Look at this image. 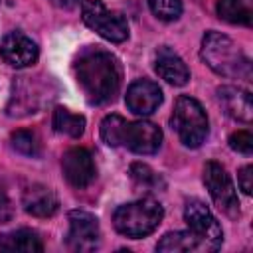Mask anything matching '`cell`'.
<instances>
[{"mask_svg":"<svg viewBox=\"0 0 253 253\" xmlns=\"http://www.w3.org/2000/svg\"><path fill=\"white\" fill-rule=\"evenodd\" d=\"M77 83L93 105H103L115 99L121 87V65L119 59L105 49L91 47L75 61Z\"/></svg>","mask_w":253,"mask_h":253,"instance_id":"cell-1","label":"cell"},{"mask_svg":"<svg viewBox=\"0 0 253 253\" xmlns=\"http://www.w3.org/2000/svg\"><path fill=\"white\" fill-rule=\"evenodd\" d=\"M200 55L208 63V67L213 69L217 75L239 77V79L251 77V61L227 36L219 32L204 34Z\"/></svg>","mask_w":253,"mask_h":253,"instance_id":"cell-2","label":"cell"},{"mask_svg":"<svg viewBox=\"0 0 253 253\" xmlns=\"http://www.w3.org/2000/svg\"><path fill=\"white\" fill-rule=\"evenodd\" d=\"M164 217V210L154 200H136L123 204L113 213V225L126 237H144L152 233Z\"/></svg>","mask_w":253,"mask_h":253,"instance_id":"cell-3","label":"cell"},{"mask_svg":"<svg viewBox=\"0 0 253 253\" xmlns=\"http://www.w3.org/2000/svg\"><path fill=\"white\" fill-rule=\"evenodd\" d=\"M172 126L184 146L198 148L208 136V117L204 107L188 95L178 97L172 113Z\"/></svg>","mask_w":253,"mask_h":253,"instance_id":"cell-4","label":"cell"},{"mask_svg":"<svg viewBox=\"0 0 253 253\" xmlns=\"http://www.w3.org/2000/svg\"><path fill=\"white\" fill-rule=\"evenodd\" d=\"M83 22L99 36L113 43H121L128 38V22L121 12L107 10L101 0H85L81 4Z\"/></svg>","mask_w":253,"mask_h":253,"instance_id":"cell-5","label":"cell"},{"mask_svg":"<svg viewBox=\"0 0 253 253\" xmlns=\"http://www.w3.org/2000/svg\"><path fill=\"white\" fill-rule=\"evenodd\" d=\"M184 219L188 223V231L196 237L200 249H217L223 243V231L217 219L211 215L206 204L200 200H190L184 210Z\"/></svg>","mask_w":253,"mask_h":253,"instance_id":"cell-6","label":"cell"},{"mask_svg":"<svg viewBox=\"0 0 253 253\" xmlns=\"http://www.w3.org/2000/svg\"><path fill=\"white\" fill-rule=\"evenodd\" d=\"M204 184L213 200V204L227 213L229 217H235L239 213V202H237V194L235 188L231 184L229 174L225 172V168L219 162H206L204 166Z\"/></svg>","mask_w":253,"mask_h":253,"instance_id":"cell-7","label":"cell"},{"mask_svg":"<svg viewBox=\"0 0 253 253\" xmlns=\"http://www.w3.org/2000/svg\"><path fill=\"white\" fill-rule=\"evenodd\" d=\"M69 231H67V247L71 251L87 253L99 247V221L93 213L83 210H73L67 215Z\"/></svg>","mask_w":253,"mask_h":253,"instance_id":"cell-8","label":"cell"},{"mask_svg":"<svg viewBox=\"0 0 253 253\" xmlns=\"http://www.w3.org/2000/svg\"><path fill=\"white\" fill-rule=\"evenodd\" d=\"M61 168H63L65 180L73 188H79V190L81 188H87L95 180V174H97V168H95V162H93L91 152L87 148H81V146L69 148L63 154Z\"/></svg>","mask_w":253,"mask_h":253,"instance_id":"cell-9","label":"cell"},{"mask_svg":"<svg viewBox=\"0 0 253 253\" xmlns=\"http://www.w3.org/2000/svg\"><path fill=\"white\" fill-rule=\"evenodd\" d=\"M162 130L150 121L126 123L123 144L136 154H154L160 148Z\"/></svg>","mask_w":253,"mask_h":253,"instance_id":"cell-10","label":"cell"},{"mask_svg":"<svg viewBox=\"0 0 253 253\" xmlns=\"http://www.w3.org/2000/svg\"><path fill=\"white\" fill-rule=\"evenodd\" d=\"M0 55L12 67H28L38 59V45L22 32H10L0 43Z\"/></svg>","mask_w":253,"mask_h":253,"instance_id":"cell-11","label":"cell"},{"mask_svg":"<svg viewBox=\"0 0 253 253\" xmlns=\"http://www.w3.org/2000/svg\"><path fill=\"white\" fill-rule=\"evenodd\" d=\"M125 101H126V107L134 115L144 117V115H150L158 109V105L162 103V91L150 79H136L126 89Z\"/></svg>","mask_w":253,"mask_h":253,"instance_id":"cell-12","label":"cell"},{"mask_svg":"<svg viewBox=\"0 0 253 253\" xmlns=\"http://www.w3.org/2000/svg\"><path fill=\"white\" fill-rule=\"evenodd\" d=\"M217 101L231 119H235L239 123H251L253 101H251L249 91L233 87V85H223L217 89Z\"/></svg>","mask_w":253,"mask_h":253,"instance_id":"cell-13","label":"cell"},{"mask_svg":"<svg viewBox=\"0 0 253 253\" xmlns=\"http://www.w3.org/2000/svg\"><path fill=\"white\" fill-rule=\"evenodd\" d=\"M22 204H24V210L34 217H49L59 208L57 196L47 186H42V184H32L30 188H26Z\"/></svg>","mask_w":253,"mask_h":253,"instance_id":"cell-14","label":"cell"},{"mask_svg":"<svg viewBox=\"0 0 253 253\" xmlns=\"http://www.w3.org/2000/svg\"><path fill=\"white\" fill-rule=\"evenodd\" d=\"M156 73L170 85L182 87L188 83L190 79V69L184 63V59L180 55H176L174 51H170L168 47H162L156 53V63H154Z\"/></svg>","mask_w":253,"mask_h":253,"instance_id":"cell-15","label":"cell"},{"mask_svg":"<svg viewBox=\"0 0 253 253\" xmlns=\"http://www.w3.org/2000/svg\"><path fill=\"white\" fill-rule=\"evenodd\" d=\"M0 249L10 253H40L43 251V243L32 229H18L0 235Z\"/></svg>","mask_w":253,"mask_h":253,"instance_id":"cell-16","label":"cell"},{"mask_svg":"<svg viewBox=\"0 0 253 253\" xmlns=\"http://www.w3.org/2000/svg\"><path fill=\"white\" fill-rule=\"evenodd\" d=\"M53 128L59 134H67L71 138H79L85 132V117L67 111L65 107H57L53 111Z\"/></svg>","mask_w":253,"mask_h":253,"instance_id":"cell-17","label":"cell"},{"mask_svg":"<svg viewBox=\"0 0 253 253\" xmlns=\"http://www.w3.org/2000/svg\"><path fill=\"white\" fill-rule=\"evenodd\" d=\"M156 249L162 253H184L200 249V245L190 231H170L156 243Z\"/></svg>","mask_w":253,"mask_h":253,"instance_id":"cell-18","label":"cell"},{"mask_svg":"<svg viewBox=\"0 0 253 253\" xmlns=\"http://www.w3.org/2000/svg\"><path fill=\"white\" fill-rule=\"evenodd\" d=\"M217 14L221 20L229 24H239V26L251 24V12L243 0H217Z\"/></svg>","mask_w":253,"mask_h":253,"instance_id":"cell-19","label":"cell"},{"mask_svg":"<svg viewBox=\"0 0 253 253\" xmlns=\"http://www.w3.org/2000/svg\"><path fill=\"white\" fill-rule=\"evenodd\" d=\"M125 128H126V121L119 115H107L101 121V138L105 144L109 146H121L123 144V136H125Z\"/></svg>","mask_w":253,"mask_h":253,"instance_id":"cell-20","label":"cell"},{"mask_svg":"<svg viewBox=\"0 0 253 253\" xmlns=\"http://www.w3.org/2000/svg\"><path fill=\"white\" fill-rule=\"evenodd\" d=\"M148 6L152 10V14L162 22H174L182 14L180 0H148Z\"/></svg>","mask_w":253,"mask_h":253,"instance_id":"cell-21","label":"cell"},{"mask_svg":"<svg viewBox=\"0 0 253 253\" xmlns=\"http://www.w3.org/2000/svg\"><path fill=\"white\" fill-rule=\"evenodd\" d=\"M10 142L14 146V150H18L24 156H36L40 152V144L36 140V134L30 130H16L10 136Z\"/></svg>","mask_w":253,"mask_h":253,"instance_id":"cell-22","label":"cell"},{"mask_svg":"<svg viewBox=\"0 0 253 253\" xmlns=\"http://www.w3.org/2000/svg\"><path fill=\"white\" fill-rule=\"evenodd\" d=\"M130 176L134 178V182H138L140 186H146V188H156L160 184V178L150 170V166H146L142 162H134L130 166Z\"/></svg>","mask_w":253,"mask_h":253,"instance_id":"cell-23","label":"cell"},{"mask_svg":"<svg viewBox=\"0 0 253 253\" xmlns=\"http://www.w3.org/2000/svg\"><path fill=\"white\" fill-rule=\"evenodd\" d=\"M229 146L235 150V152H241V154H251L253 152V136L251 132L247 130H237L229 136Z\"/></svg>","mask_w":253,"mask_h":253,"instance_id":"cell-24","label":"cell"},{"mask_svg":"<svg viewBox=\"0 0 253 253\" xmlns=\"http://www.w3.org/2000/svg\"><path fill=\"white\" fill-rule=\"evenodd\" d=\"M237 182H239V188L243 190V194L251 196V192H253V166H249V164L243 166L237 174Z\"/></svg>","mask_w":253,"mask_h":253,"instance_id":"cell-25","label":"cell"},{"mask_svg":"<svg viewBox=\"0 0 253 253\" xmlns=\"http://www.w3.org/2000/svg\"><path fill=\"white\" fill-rule=\"evenodd\" d=\"M51 4L57 8H63V10H71L79 4V0H51Z\"/></svg>","mask_w":253,"mask_h":253,"instance_id":"cell-26","label":"cell"},{"mask_svg":"<svg viewBox=\"0 0 253 253\" xmlns=\"http://www.w3.org/2000/svg\"><path fill=\"white\" fill-rule=\"evenodd\" d=\"M2 210H6L8 213H12V210H10V202H8V198H6L4 192H0V219L4 221V213H2Z\"/></svg>","mask_w":253,"mask_h":253,"instance_id":"cell-27","label":"cell"}]
</instances>
